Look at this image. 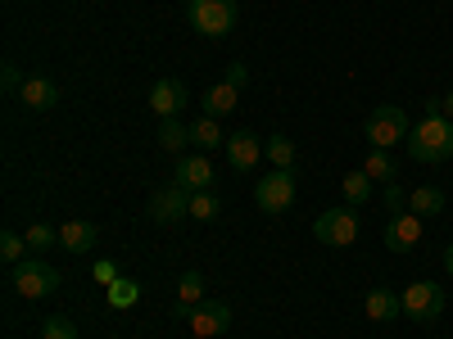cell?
I'll return each instance as SVG.
<instances>
[{
	"instance_id": "obj_2",
	"label": "cell",
	"mask_w": 453,
	"mask_h": 339,
	"mask_svg": "<svg viewBox=\"0 0 453 339\" xmlns=\"http://www.w3.org/2000/svg\"><path fill=\"white\" fill-rule=\"evenodd\" d=\"M408 132H412V123H408V113H403L399 104L372 109V113H367V123H363V136H367L372 149H395V145L408 140Z\"/></svg>"
},
{
	"instance_id": "obj_5",
	"label": "cell",
	"mask_w": 453,
	"mask_h": 339,
	"mask_svg": "<svg viewBox=\"0 0 453 339\" xmlns=\"http://www.w3.org/2000/svg\"><path fill=\"white\" fill-rule=\"evenodd\" d=\"M254 204L263 213H286L295 204V172L290 168H273V172H263V181L254 185Z\"/></svg>"
},
{
	"instance_id": "obj_6",
	"label": "cell",
	"mask_w": 453,
	"mask_h": 339,
	"mask_svg": "<svg viewBox=\"0 0 453 339\" xmlns=\"http://www.w3.org/2000/svg\"><path fill=\"white\" fill-rule=\"evenodd\" d=\"M399 298H403V317L408 321H422L426 326V321H435L444 313V290L435 281H412Z\"/></svg>"
},
{
	"instance_id": "obj_22",
	"label": "cell",
	"mask_w": 453,
	"mask_h": 339,
	"mask_svg": "<svg viewBox=\"0 0 453 339\" xmlns=\"http://www.w3.org/2000/svg\"><path fill=\"white\" fill-rule=\"evenodd\" d=\"M104 294H109V308H119V313H123V308H136V298H141V281L119 276V281H113Z\"/></svg>"
},
{
	"instance_id": "obj_1",
	"label": "cell",
	"mask_w": 453,
	"mask_h": 339,
	"mask_svg": "<svg viewBox=\"0 0 453 339\" xmlns=\"http://www.w3.org/2000/svg\"><path fill=\"white\" fill-rule=\"evenodd\" d=\"M403 149H408L412 163H444V159H453V123L440 118V113H426V118L408 132Z\"/></svg>"
},
{
	"instance_id": "obj_21",
	"label": "cell",
	"mask_w": 453,
	"mask_h": 339,
	"mask_svg": "<svg viewBox=\"0 0 453 339\" xmlns=\"http://www.w3.org/2000/svg\"><path fill=\"white\" fill-rule=\"evenodd\" d=\"M186 145H191V127H181L177 118H159V149H168V154H181Z\"/></svg>"
},
{
	"instance_id": "obj_29",
	"label": "cell",
	"mask_w": 453,
	"mask_h": 339,
	"mask_svg": "<svg viewBox=\"0 0 453 339\" xmlns=\"http://www.w3.org/2000/svg\"><path fill=\"white\" fill-rule=\"evenodd\" d=\"M42 339H78V326L68 317H46L42 321Z\"/></svg>"
},
{
	"instance_id": "obj_9",
	"label": "cell",
	"mask_w": 453,
	"mask_h": 339,
	"mask_svg": "<svg viewBox=\"0 0 453 339\" xmlns=\"http://www.w3.org/2000/svg\"><path fill=\"white\" fill-rule=\"evenodd\" d=\"M181 321L191 326L196 339H218L232 330V308L222 304V298H213V304H196L191 313H181Z\"/></svg>"
},
{
	"instance_id": "obj_11",
	"label": "cell",
	"mask_w": 453,
	"mask_h": 339,
	"mask_svg": "<svg viewBox=\"0 0 453 339\" xmlns=\"http://www.w3.org/2000/svg\"><path fill=\"white\" fill-rule=\"evenodd\" d=\"M213 163H209V154H181L177 159V172H173V181L181 185V191H213Z\"/></svg>"
},
{
	"instance_id": "obj_33",
	"label": "cell",
	"mask_w": 453,
	"mask_h": 339,
	"mask_svg": "<svg viewBox=\"0 0 453 339\" xmlns=\"http://www.w3.org/2000/svg\"><path fill=\"white\" fill-rule=\"evenodd\" d=\"M222 82H232V87H245L250 82V68L245 64H232V68H226V78Z\"/></svg>"
},
{
	"instance_id": "obj_31",
	"label": "cell",
	"mask_w": 453,
	"mask_h": 339,
	"mask_svg": "<svg viewBox=\"0 0 453 339\" xmlns=\"http://www.w3.org/2000/svg\"><path fill=\"white\" fill-rule=\"evenodd\" d=\"M386 208H390V213H399V208H408V195L399 191V181H390V185H386Z\"/></svg>"
},
{
	"instance_id": "obj_20",
	"label": "cell",
	"mask_w": 453,
	"mask_h": 339,
	"mask_svg": "<svg viewBox=\"0 0 453 339\" xmlns=\"http://www.w3.org/2000/svg\"><path fill=\"white\" fill-rule=\"evenodd\" d=\"M408 208L418 217H440L444 213V191H435V185H418V191L408 195Z\"/></svg>"
},
{
	"instance_id": "obj_4",
	"label": "cell",
	"mask_w": 453,
	"mask_h": 339,
	"mask_svg": "<svg viewBox=\"0 0 453 339\" xmlns=\"http://www.w3.org/2000/svg\"><path fill=\"white\" fill-rule=\"evenodd\" d=\"M59 281H64V276L50 267L46 258H23L19 267L10 272V285H14L19 298H46V294L59 290Z\"/></svg>"
},
{
	"instance_id": "obj_23",
	"label": "cell",
	"mask_w": 453,
	"mask_h": 339,
	"mask_svg": "<svg viewBox=\"0 0 453 339\" xmlns=\"http://www.w3.org/2000/svg\"><path fill=\"white\" fill-rule=\"evenodd\" d=\"M191 145H200L204 154H213L218 145H226V136L218 132V118H209V113H204V118H200V123L191 127Z\"/></svg>"
},
{
	"instance_id": "obj_8",
	"label": "cell",
	"mask_w": 453,
	"mask_h": 339,
	"mask_svg": "<svg viewBox=\"0 0 453 339\" xmlns=\"http://www.w3.org/2000/svg\"><path fill=\"white\" fill-rule=\"evenodd\" d=\"M422 236H426V217H418L412 208L390 213V222H386V249L390 253H412L422 245Z\"/></svg>"
},
{
	"instance_id": "obj_25",
	"label": "cell",
	"mask_w": 453,
	"mask_h": 339,
	"mask_svg": "<svg viewBox=\"0 0 453 339\" xmlns=\"http://www.w3.org/2000/svg\"><path fill=\"white\" fill-rule=\"evenodd\" d=\"M27 249L32 253H46V249H59V226H50V222H36V226H27Z\"/></svg>"
},
{
	"instance_id": "obj_24",
	"label": "cell",
	"mask_w": 453,
	"mask_h": 339,
	"mask_svg": "<svg viewBox=\"0 0 453 339\" xmlns=\"http://www.w3.org/2000/svg\"><path fill=\"white\" fill-rule=\"evenodd\" d=\"M263 154L273 159V168H295V140L277 132V136H268V140H263Z\"/></svg>"
},
{
	"instance_id": "obj_12",
	"label": "cell",
	"mask_w": 453,
	"mask_h": 339,
	"mask_svg": "<svg viewBox=\"0 0 453 339\" xmlns=\"http://www.w3.org/2000/svg\"><path fill=\"white\" fill-rule=\"evenodd\" d=\"M186 104H191V95H186V87L177 78H159L155 87H150V109H155L159 118H177Z\"/></svg>"
},
{
	"instance_id": "obj_17",
	"label": "cell",
	"mask_w": 453,
	"mask_h": 339,
	"mask_svg": "<svg viewBox=\"0 0 453 339\" xmlns=\"http://www.w3.org/2000/svg\"><path fill=\"white\" fill-rule=\"evenodd\" d=\"M196 304H204V276L200 272H181L177 276V317L191 313Z\"/></svg>"
},
{
	"instance_id": "obj_7",
	"label": "cell",
	"mask_w": 453,
	"mask_h": 339,
	"mask_svg": "<svg viewBox=\"0 0 453 339\" xmlns=\"http://www.w3.org/2000/svg\"><path fill=\"white\" fill-rule=\"evenodd\" d=\"M313 236L318 245H331V249H349L358 240V217L349 208H326L318 222H313Z\"/></svg>"
},
{
	"instance_id": "obj_32",
	"label": "cell",
	"mask_w": 453,
	"mask_h": 339,
	"mask_svg": "<svg viewBox=\"0 0 453 339\" xmlns=\"http://www.w3.org/2000/svg\"><path fill=\"white\" fill-rule=\"evenodd\" d=\"M426 113H440V118H449V123H453V91H449V95H440L435 104H426Z\"/></svg>"
},
{
	"instance_id": "obj_30",
	"label": "cell",
	"mask_w": 453,
	"mask_h": 339,
	"mask_svg": "<svg viewBox=\"0 0 453 339\" xmlns=\"http://www.w3.org/2000/svg\"><path fill=\"white\" fill-rule=\"evenodd\" d=\"M96 281H100V285L109 290L113 281H119V262H109V258H100V262H96Z\"/></svg>"
},
{
	"instance_id": "obj_15",
	"label": "cell",
	"mask_w": 453,
	"mask_h": 339,
	"mask_svg": "<svg viewBox=\"0 0 453 339\" xmlns=\"http://www.w3.org/2000/svg\"><path fill=\"white\" fill-rule=\"evenodd\" d=\"M19 100H23L32 113H46V109L59 104V87H55L50 78H27V82L19 87Z\"/></svg>"
},
{
	"instance_id": "obj_34",
	"label": "cell",
	"mask_w": 453,
	"mask_h": 339,
	"mask_svg": "<svg viewBox=\"0 0 453 339\" xmlns=\"http://www.w3.org/2000/svg\"><path fill=\"white\" fill-rule=\"evenodd\" d=\"M0 82H5V91H19L27 78H19V68H14V64H5V72H0Z\"/></svg>"
},
{
	"instance_id": "obj_27",
	"label": "cell",
	"mask_w": 453,
	"mask_h": 339,
	"mask_svg": "<svg viewBox=\"0 0 453 339\" xmlns=\"http://www.w3.org/2000/svg\"><path fill=\"white\" fill-rule=\"evenodd\" d=\"M218 213H222V204H218L213 191H196V195H191V217H196V222H213Z\"/></svg>"
},
{
	"instance_id": "obj_18",
	"label": "cell",
	"mask_w": 453,
	"mask_h": 339,
	"mask_svg": "<svg viewBox=\"0 0 453 339\" xmlns=\"http://www.w3.org/2000/svg\"><path fill=\"white\" fill-rule=\"evenodd\" d=\"M236 100H241V87L218 82V87H209V95H204V113H209V118H222V113L236 109Z\"/></svg>"
},
{
	"instance_id": "obj_28",
	"label": "cell",
	"mask_w": 453,
	"mask_h": 339,
	"mask_svg": "<svg viewBox=\"0 0 453 339\" xmlns=\"http://www.w3.org/2000/svg\"><path fill=\"white\" fill-rule=\"evenodd\" d=\"M23 253H27V240H23L19 231H5V236H0V258H5L10 267H19Z\"/></svg>"
},
{
	"instance_id": "obj_16",
	"label": "cell",
	"mask_w": 453,
	"mask_h": 339,
	"mask_svg": "<svg viewBox=\"0 0 453 339\" xmlns=\"http://www.w3.org/2000/svg\"><path fill=\"white\" fill-rule=\"evenodd\" d=\"M363 313H367V321H395V317L403 313V298H399L395 290H367Z\"/></svg>"
},
{
	"instance_id": "obj_13",
	"label": "cell",
	"mask_w": 453,
	"mask_h": 339,
	"mask_svg": "<svg viewBox=\"0 0 453 339\" xmlns=\"http://www.w3.org/2000/svg\"><path fill=\"white\" fill-rule=\"evenodd\" d=\"M258 159H263V140L254 132H232L226 136V163H232L236 172H250Z\"/></svg>"
},
{
	"instance_id": "obj_26",
	"label": "cell",
	"mask_w": 453,
	"mask_h": 339,
	"mask_svg": "<svg viewBox=\"0 0 453 339\" xmlns=\"http://www.w3.org/2000/svg\"><path fill=\"white\" fill-rule=\"evenodd\" d=\"M340 191H345V200H349V204H367V195H372V177L358 168V172H349V177H345V185H340Z\"/></svg>"
},
{
	"instance_id": "obj_35",
	"label": "cell",
	"mask_w": 453,
	"mask_h": 339,
	"mask_svg": "<svg viewBox=\"0 0 453 339\" xmlns=\"http://www.w3.org/2000/svg\"><path fill=\"white\" fill-rule=\"evenodd\" d=\"M444 272H449V276H453V245H449V249H444Z\"/></svg>"
},
{
	"instance_id": "obj_14",
	"label": "cell",
	"mask_w": 453,
	"mask_h": 339,
	"mask_svg": "<svg viewBox=\"0 0 453 339\" xmlns=\"http://www.w3.org/2000/svg\"><path fill=\"white\" fill-rule=\"evenodd\" d=\"M100 245V226L96 222H64L59 226V249L68 253H91Z\"/></svg>"
},
{
	"instance_id": "obj_10",
	"label": "cell",
	"mask_w": 453,
	"mask_h": 339,
	"mask_svg": "<svg viewBox=\"0 0 453 339\" xmlns=\"http://www.w3.org/2000/svg\"><path fill=\"white\" fill-rule=\"evenodd\" d=\"M150 217H155L159 226H177L191 217V191H181V185H159L155 195H150Z\"/></svg>"
},
{
	"instance_id": "obj_3",
	"label": "cell",
	"mask_w": 453,
	"mask_h": 339,
	"mask_svg": "<svg viewBox=\"0 0 453 339\" xmlns=\"http://www.w3.org/2000/svg\"><path fill=\"white\" fill-rule=\"evenodd\" d=\"M186 19H191V27L200 36H226L241 19V0H191Z\"/></svg>"
},
{
	"instance_id": "obj_36",
	"label": "cell",
	"mask_w": 453,
	"mask_h": 339,
	"mask_svg": "<svg viewBox=\"0 0 453 339\" xmlns=\"http://www.w3.org/2000/svg\"><path fill=\"white\" fill-rule=\"evenodd\" d=\"M186 5H191V0H186Z\"/></svg>"
},
{
	"instance_id": "obj_19",
	"label": "cell",
	"mask_w": 453,
	"mask_h": 339,
	"mask_svg": "<svg viewBox=\"0 0 453 339\" xmlns=\"http://www.w3.org/2000/svg\"><path fill=\"white\" fill-rule=\"evenodd\" d=\"M363 172H367L372 181H381V185L399 181V168H395V159H390V149H367V159H363Z\"/></svg>"
}]
</instances>
